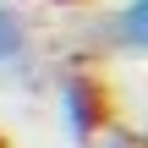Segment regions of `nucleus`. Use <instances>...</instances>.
Here are the masks:
<instances>
[{"mask_svg": "<svg viewBox=\"0 0 148 148\" xmlns=\"http://www.w3.org/2000/svg\"><path fill=\"white\" fill-rule=\"evenodd\" d=\"M55 104H60V121H66V137H71V143H93V137L110 132V110H104L99 77L66 71V77L55 82Z\"/></svg>", "mask_w": 148, "mask_h": 148, "instance_id": "obj_1", "label": "nucleus"}, {"mask_svg": "<svg viewBox=\"0 0 148 148\" xmlns=\"http://www.w3.org/2000/svg\"><path fill=\"white\" fill-rule=\"evenodd\" d=\"M27 60H33V27H27V16L16 5L0 0V77L27 71Z\"/></svg>", "mask_w": 148, "mask_h": 148, "instance_id": "obj_2", "label": "nucleus"}, {"mask_svg": "<svg viewBox=\"0 0 148 148\" xmlns=\"http://www.w3.org/2000/svg\"><path fill=\"white\" fill-rule=\"evenodd\" d=\"M110 44L126 49V55H143L148 49V0H126L110 16Z\"/></svg>", "mask_w": 148, "mask_h": 148, "instance_id": "obj_3", "label": "nucleus"}, {"mask_svg": "<svg viewBox=\"0 0 148 148\" xmlns=\"http://www.w3.org/2000/svg\"><path fill=\"white\" fill-rule=\"evenodd\" d=\"M0 148H5V143H0Z\"/></svg>", "mask_w": 148, "mask_h": 148, "instance_id": "obj_4", "label": "nucleus"}]
</instances>
